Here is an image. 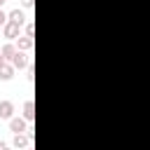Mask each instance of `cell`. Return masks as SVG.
I'll return each instance as SVG.
<instances>
[{
  "mask_svg": "<svg viewBox=\"0 0 150 150\" xmlns=\"http://www.w3.org/2000/svg\"><path fill=\"white\" fill-rule=\"evenodd\" d=\"M16 52H19V49H16V45H2V47H0V54L5 56V61H12Z\"/></svg>",
  "mask_w": 150,
  "mask_h": 150,
  "instance_id": "9",
  "label": "cell"
},
{
  "mask_svg": "<svg viewBox=\"0 0 150 150\" xmlns=\"http://www.w3.org/2000/svg\"><path fill=\"white\" fill-rule=\"evenodd\" d=\"M26 150H30V148H26Z\"/></svg>",
  "mask_w": 150,
  "mask_h": 150,
  "instance_id": "17",
  "label": "cell"
},
{
  "mask_svg": "<svg viewBox=\"0 0 150 150\" xmlns=\"http://www.w3.org/2000/svg\"><path fill=\"white\" fill-rule=\"evenodd\" d=\"M0 150H9V145H7L5 141H0Z\"/></svg>",
  "mask_w": 150,
  "mask_h": 150,
  "instance_id": "14",
  "label": "cell"
},
{
  "mask_svg": "<svg viewBox=\"0 0 150 150\" xmlns=\"http://www.w3.org/2000/svg\"><path fill=\"white\" fill-rule=\"evenodd\" d=\"M12 115H14V103L0 101V120H12Z\"/></svg>",
  "mask_w": 150,
  "mask_h": 150,
  "instance_id": "5",
  "label": "cell"
},
{
  "mask_svg": "<svg viewBox=\"0 0 150 150\" xmlns=\"http://www.w3.org/2000/svg\"><path fill=\"white\" fill-rule=\"evenodd\" d=\"M14 70H16V68H14L12 63H7V61H5V63L0 66V80H5V82H7V80H12V77H14Z\"/></svg>",
  "mask_w": 150,
  "mask_h": 150,
  "instance_id": "8",
  "label": "cell"
},
{
  "mask_svg": "<svg viewBox=\"0 0 150 150\" xmlns=\"http://www.w3.org/2000/svg\"><path fill=\"white\" fill-rule=\"evenodd\" d=\"M12 66H14V68H19V70H21V68H28V66H30V59H28V54L19 49V52L14 54V59H12Z\"/></svg>",
  "mask_w": 150,
  "mask_h": 150,
  "instance_id": "2",
  "label": "cell"
},
{
  "mask_svg": "<svg viewBox=\"0 0 150 150\" xmlns=\"http://www.w3.org/2000/svg\"><path fill=\"white\" fill-rule=\"evenodd\" d=\"M12 145H14L16 150H26V148L30 145V138H28V134H14V138H12Z\"/></svg>",
  "mask_w": 150,
  "mask_h": 150,
  "instance_id": "3",
  "label": "cell"
},
{
  "mask_svg": "<svg viewBox=\"0 0 150 150\" xmlns=\"http://www.w3.org/2000/svg\"><path fill=\"white\" fill-rule=\"evenodd\" d=\"M9 129H12L14 134H26V131H28L26 120H21V117H12V120H9Z\"/></svg>",
  "mask_w": 150,
  "mask_h": 150,
  "instance_id": "4",
  "label": "cell"
},
{
  "mask_svg": "<svg viewBox=\"0 0 150 150\" xmlns=\"http://www.w3.org/2000/svg\"><path fill=\"white\" fill-rule=\"evenodd\" d=\"M9 21H14V23H19V26H23V23H28V16H26V12L23 9H12L9 12Z\"/></svg>",
  "mask_w": 150,
  "mask_h": 150,
  "instance_id": "6",
  "label": "cell"
},
{
  "mask_svg": "<svg viewBox=\"0 0 150 150\" xmlns=\"http://www.w3.org/2000/svg\"><path fill=\"white\" fill-rule=\"evenodd\" d=\"M21 5H23V7H26V9H30V7H33V5H35V0H21Z\"/></svg>",
  "mask_w": 150,
  "mask_h": 150,
  "instance_id": "13",
  "label": "cell"
},
{
  "mask_svg": "<svg viewBox=\"0 0 150 150\" xmlns=\"http://www.w3.org/2000/svg\"><path fill=\"white\" fill-rule=\"evenodd\" d=\"M23 120H28V122L35 120V103L33 101H26L23 103Z\"/></svg>",
  "mask_w": 150,
  "mask_h": 150,
  "instance_id": "10",
  "label": "cell"
},
{
  "mask_svg": "<svg viewBox=\"0 0 150 150\" xmlns=\"http://www.w3.org/2000/svg\"><path fill=\"white\" fill-rule=\"evenodd\" d=\"M5 2H7V0H0V7H2V5H5Z\"/></svg>",
  "mask_w": 150,
  "mask_h": 150,
  "instance_id": "16",
  "label": "cell"
},
{
  "mask_svg": "<svg viewBox=\"0 0 150 150\" xmlns=\"http://www.w3.org/2000/svg\"><path fill=\"white\" fill-rule=\"evenodd\" d=\"M0 47H2V45H0Z\"/></svg>",
  "mask_w": 150,
  "mask_h": 150,
  "instance_id": "18",
  "label": "cell"
},
{
  "mask_svg": "<svg viewBox=\"0 0 150 150\" xmlns=\"http://www.w3.org/2000/svg\"><path fill=\"white\" fill-rule=\"evenodd\" d=\"M7 21H9V14H5V12H2V7H0V26H5Z\"/></svg>",
  "mask_w": 150,
  "mask_h": 150,
  "instance_id": "12",
  "label": "cell"
},
{
  "mask_svg": "<svg viewBox=\"0 0 150 150\" xmlns=\"http://www.w3.org/2000/svg\"><path fill=\"white\" fill-rule=\"evenodd\" d=\"M2 63H5V56H2V54H0V66H2Z\"/></svg>",
  "mask_w": 150,
  "mask_h": 150,
  "instance_id": "15",
  "label": "cell"
},
{
  "mask_svg": "<svg viewBox=\"0 0 150 150\" xmlns=\"http://www.w3.org/2000/svg\"><path fill=\"white\" fill-rule=\"evenodd\" d=\"M19 33H21V26H19V23H14V21H7V23L2 26V35H5L7 40L19 38Z\"/></svg>",
  "mask_w": 150,
  "mask_h": 150,
  "instance_id": "1",
  "label": "cell"
},
{
  "mask_svg": "<svg viewBox=\"0 0 150 150\" xmlns=\"http://www.w3.org/2000/svg\"><path fill=\"white\" fill-rule=\"evenodd\" d=\"M16 49H21V52H30V49H33V38H30V35H19V40H16Z\"/></svg>",
  "mask_w": 150,
  "mask_h": 150,
  "instance_id": "7",
  "label": "cell"
},
{
  "mask_svg": "<svg viewBox=\"0 0 150 150\" xmlns=\"http://www.w3.org/2000/svg\"><path fill=\"white\" fill-rule=\"evenodd\" d=\"M26 35H30V38L35 35V23H33V21H28V23H26Z\"/></svg>",
  "mask_w": 150,
  "mask_h": 150,
  "instance_id": "11",
  "label": "cell"
}]
</instances>
